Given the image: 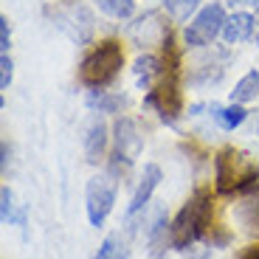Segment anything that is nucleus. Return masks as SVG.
<instances>
[{
    "mask_svg": "<svg viewBox=\"0 0 259 259\" xmlns=\"http://www.w3.org/2000/svg\"><path fill=\"white\" fill-rule=\"evenodd\" d=\"M259 166L248 161V155H242L240 149H223L217 155V192H248L256 186Z\"/></svg>",
    "mask_w": 259,
    "mask_h": 259,
    "instance_id": "1",
    "label": "nucleus"
},
{
    "mask_svg": "<svg viewBox=\"0 0 259 259\" xmlns=\"http://www.w3.org/2000/svg\"><path fill=\"white\" fill-rule=\"evenodd\" d=\"M208 214H211V203H208V192H197L186 206L181 208V214L172 223V245L175 248H189V242H194L206 231Z\"/></svg>",
    "mask_w": 259,
    "mask_h": 259,
    "instance_id": "2",
    "label": "nucleus"
},
{
    "mask_svg": "<svg viewBox=\"0 0 259 259\" xmlns=\"http://www.w3.org/2000/svg\"><path fill=\"white\" fill-rule=\"evenodd\" d=\"M124 62L121 46L107 39V42H99V48H93L88 57H84L82 68H79V76L88 88H102V84L113 82V76L118 73Z\"/></svg>",
    "mask_w": 259,
    "mask_h": 259,
    "instance_id": "3",
    "label": "nucleus"
},
{
    "mask_svg": "<svg viewBox=\"0 0 259 259\" xmlns=\"http://www.w3.org/2000/svg\"><path fill=\"white\" fill-rule=\"evenodd\" d=\"M113 203H116V181H113V175L91 178V183L84 189V206H88V220H91V226L99 228L107 220Z\"/></svg>",
    "mask_w": 259,
    "mask_h": 259,
    "instance_id": "4",
    "label": "nucleus"
},
{
    "mask_svg": "<svg viewBox=\"0 0 259 259\" xmlns=\"http://www.w3.org/2000/svg\"><path fill=\"white\" fill-rule=\"evenodd\" d=\"M223 26H226V12H223L220 3H211V6H206L192 23H189L186 46H194V48L211 46V39L217 37V34H223Z\"/></svg>",
    "mask_w": 259,
    "mask_h": 259,
    "instance_id": "5",
    "label": "nucleus"
},
{
    "mask_svg": "<svg viewBox=\"0 0 259 259\" xmlns=\"http://www.w3.org/2000/svg\"><path fill=\"white\" fill-rule=\"evenodd\" d=\"M116 158H124V163H133L144 149V136L133 118H118L116 121Z\"/></svg>",
    "mask_w": 259,
    "mask_h": 259,
    "instance_id": "6",
    "label": "nucleus"
},
{
    "mask_svg": "<svg viewBox=\"0 0 259 259\" xmlns=\"http://www.w3.org/2000/svg\"><path fill=\"white\" fill-rule=\"evenodd\" d=\"M158 183H161V169H158L155 163H147V166H144L141 183H138L136 194H133V200H130V206H127V214L141 211V208L149 203V197H152V192H155Z\"/></svg>",
    "mask_w": 259,
    "mask_h": 259,
    "instance_id": "7",
    "label": "nucleus"
},
{
    "mask_svg": "<svg viewBox=\"0 0 259 259\" xmlns=\"http://www.w3.org/2000/svg\"><path fill=\"white\" fill-rule=\"evenodd\" d=\"M104 147H107V127H104L102 118H93L88 124V136H84V155H88V161L96 163L104 155Z\"/></svg>",
    "mask_w": 259,
    "mask_h": 259,
    "instance_id": "8",
    "label": "nucleus"
},
{
    "mask_svg": "<svg viewBox=\"0 0 259 259\" xmlns=\"http://www.w3.org/2000/svg\"><path fill=\"white\" fill-rule=\"evenodd\" d=\"M253 31V17L245 12L234 14V17L226 20V26H223V39H226L228 46H234V42H245L248 37H251Z\"/></svg>",
    "mask_w": 259,
    "mask_h": 259,
    "instance_id": "9",
    "label": "nucleus"
},
{
    "mask_svg": "<svg viewBox=\"0 0 259 259\" xmlns=\"http://www.w3.org/2000/svg\"><path fill=\"white\" fill-rule=\"evenodd\" d=\"M259 93V71H251L234 84L231 91V102H253Z\"/></svg>",
    "mask_w": 259,
    "mask_h": 259,
    "instance_id": "10",
    "label": "nucleus"
},
{
    "mask_svg": "<svg viewBox=\"0 0 259 259\" xmlns=\"http://www.w3.org/2000/svg\"><path fill=\"white\" fill-rule=\"evenodd\" d=\"M161 62H158L155 57H138V62H136V76H138V82H141V88H149V82L155 76H161Z\"/></svg>",
    "mask_w": 259,
    "mask_h": 259,
    "instance_id": "11",
    "label": "nucleus"
},
{
    "mask_svg": "<svg viewBox=\"0 0 259 259\" xmlns=\"http://www.w3.org/2000/svg\"><path fill=\"white\" fill-rule=\"evenodd\" d=\"M214 116H217V121H220L223 130H234L245 121V110H242L240 104H231V107H223V110L214 107Z\"/></svg>",
    "mask_w": 259,
    "mask_h": 259,
    "instance_id": "12",
    "label": "nucleus"
},
{
    "mask_svg": "<svg viewBox=\"0 0 259 259\" xmlns=\"http://www.w3.org/2000/svg\"><path fill=\"white\" fill-rule=\"evenodd\" d=\"M96 259H127V245H124L121 237H107V240L102 242V248H99Z\"/></svg>",
    "mask_w": 259,
    "mask_h": 259,
    "instance_id": "13",
    "label": "nucleus"
},
{
    "mask_svg": "<svg viewBox=\"0 0 259 259\" xmlns=\"http://www.w3.org/2000/svg\"><path fill=\"white\" fill-rule=\"evenodd\" d=\"M99 9H102L104 14H110V17H130L133 14V9H136V0H96Z\"/></svg>",
    "mask_w": 259,
    "mask_h": 259,
    "instance_id": "14",
    "label": "nucleus"
},
{
    "mask_svg": "<svg viewBox=\"0 0 259 259\" xmlns=\"http://www.w3.org/2000/svg\"><path fill=\"white\" fill-rule=\"evenodd\" d=\"M163 6L175 20H189V14L200 6V0H163Z\"/></svg>",
    "mask_w": 259,
    "mask_h": 259,
    "instance_id": "15",
    "label": "nucleus"
},
{
    "mask_svg": "<svg viewBox=\"0 0 259 259\" xmlns=\"http://www.w3.org/2000/svg\"><path fill=\"white\" fill-rule=\"evenodd\" d=\"M0 200H3V214H0V217H3V223H20V226L26 223V220H23V214L14 211V194H12V189H9V186H3Z\"/></svg>",
    "mask_w": 259,
    "mask_h": 259,
    "instance_id": "16",
    "label": "nucleus"
},
{
    "mask_svg": "<svg viewBox=\"0 0 259 259\" xmlns=\"http://www.w3.org/2000/svg\"><path fill=\"white\" fill-rule=\"evenodd\" d=\"M91 104H99L102 110H116V107H124V96H93Z\"/></svg>",
    "mask_w": 259,
    "mask_h": 259,
    "instance_id": "17",
    "label": "nucleus"
},
{
    "mask_svg": "<svg viewBox=\"0 0 259 259\" xmlns=\"http://www.w3.org/2000/svg\"><path fill=\"white\" fill-rule=\"evenodd\" d=\"M12 59H9V54H3V57H0V88H3V91H6L9 88V82H12Z\"/></svg>",
    "mask_w": 259,
    "mask_h": 259,
    "instance_id": "18",
    "label": "nucleus"
},
{
    "mask_svg": "<svg viewBox=\"0 0 259 259\" xmlns=\"http://www.w3.org/2000/svg\"><path fill=\"white\" fill-rule=\"evenodd\" d=\"M0 48H3V54L9 48V20L6 17H0Z\"/></svg>",
    "mask_w": 259,
    "mask_h": 259,
    "instance_id": "19",
    "label": "nucleus"
},
{
    "mask_svg": "<svg viewBox=\"0 0 259 259\" xmlns=\"http://www.w3.org/2000/svg\"><path fill=\"white\" fill-rule=\"evenodd\" d=\"M240 259H259V245H253V248H248L245 253H242Z\"/></svg>",
    "mask_w": 259,
    "mask_h": 259,
    "instance_id": "20",
    "label": "nucleus"
},
{
    "mask_svg": "<svg viewBox=\"0 0 259 259\" xmlns=\"http://www.w3.org/2000/svg\"><path fill=\"white\" fill-rule=\"evenodd\" d=\"M234 3H248L251 6V3H259V0H234Z\"/></svg>",
    "mask_w": 259,
    "mask_h": 259,
    "instance_id": "21",
    "label": "nucleus"
},
{
    "mask_svg": "<svg viewBox=\"0 0 259 259\" xmlns=\"http://www.w3.org/2000/svg\"><path fill=\"white\" fill-rule=\"evenodd\" d=\"M256 46H259V31H256Z\"/></svg>",
    "mask_w": 259,
    "mask_h": 259,
    "instance_id": "22",
    "label": "nucleus"
}]
</instances>
